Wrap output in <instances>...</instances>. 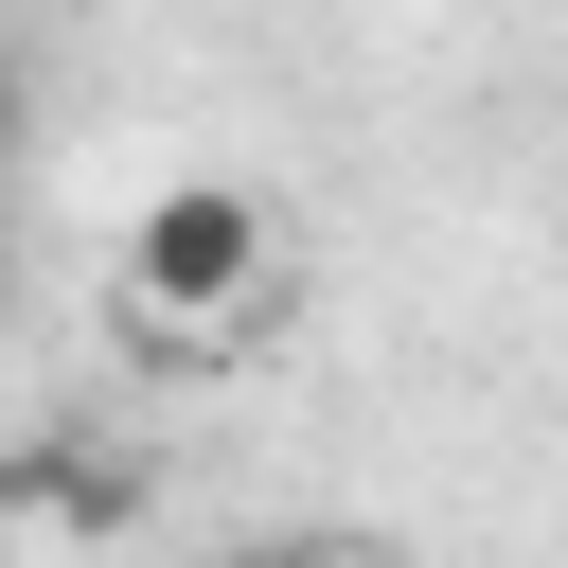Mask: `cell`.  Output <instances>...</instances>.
I'll return each mask as SVG.
<instances>
[{
    "label": "cell",
    "mask_w": 568,
    "mask_h": 568,
    "mask_svg": "<svg viewBox=\"0 0 568 568\" xmlns=\"http://www.w3.org/2000/svg\"><path fill=\"white\" fill-rule=\"evenodd\" d=\"M284 284V231L248 178H160L124 213V320H178V337H248Z\"/></svg>",
    "instance_id": "6da1fadb"
},
{
    "label": "cell",
    "mask_w": 568,
    "mask_h": 568,
    "mask_svg": "<svg viewBox=\"0 0 568 568\" xmlns=\"http://www.w3.org/2000/svg\"><path fill=\"white\" fill-rule=\"evenodd\" d=\"M18 142H36V71L0 53V178H18Z\"/></svg>",
    "instance_id": "7a4b0ae2"
},
{
    "label": "cell",
    "mask_w": 568,
    "mask_h": 568,
    "mask_svg": "<svg viewBox=\"0 0 568 568\" xmlns=\"http://www.w3.org/2000/svg\"><path fill=\"white\" fill-rule=\"evenodd\" d=\"M231 568H284V550H231Z\"/></svg>",
    "instance_id": "3957f363"
}]
</instances>
